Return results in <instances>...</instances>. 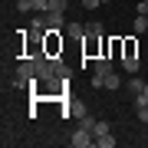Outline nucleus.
Wrapping results in <instances>:
<instances>
[{
  "label": "nucleus",
  "instance_id": "nucleus-4",
  "mask_svg": "<svg viewBox=\"0 0 148 148\" xmlns=\"http://www.w3.org/2000/svg\"><path fill=\"white\" fill-rule=\"evenodd\" d=\"M125 86H128V89H132V95H138V92L145 89V79H138V76H132V79H128Z\"/></svg>",
  "mask_w": 148,
  "mask_h": 148
},
{
  "label": "nucleus",
  "instance_id": "nucleus-19",
  "mask_svg": "<svg viewBox=\"0 0 148 148\" xmlns=\"http://www.w3.org/2000/svg\"><path fill=\"white\" fill-rule=\"evenodd\" d=\"M102 3H109V0H102Z\"/></svg>",
  "mask_w": 148,
  "mask_h": 148
},
{
  "label": "nucleus",
  "instance_id": "nucleus-10",
  "mask_svg": "<svg viewBox=\"0 0 148 148\" xmlns=\"http://www.w3.org/2000/svg\"><path fill=\"white\" fill-rule=\"evenodd\" d=\"M86 36H102V23H99V20L89 23V27H86Z\"/></svg>",
  "mask_w": 148,
  "mask_h": 148
},
{
  "label": "nucleus",
  "instance_id": "nucleus-11",
  "mask_svg": "<svg viewBox=\"0 0 148 148\" xmlns=\"http://www.w3.org/2000/svg\"><path fill=\"white\" fill-rule=\"evenodd\" d=\"M145 30H148V16L138 13V16H135V33H145Z\"/></svg>",
  "mask_w": 148,
  "mask_h": 148
},
{
  "label": "nucleus",
  "instance_id": "nucleus-2",
  "mask_svg": "<svg viewBox=\"0 0 148 148\" xmlns=\"http://www.w3.org/2000/svg\"><path fill=\"white\" fill-rule=\"evenodd\" d=\"M46 30H66V16L59 10H49L46 13Z\"/></svg>",
  "mask_w": 148,
  "mask_h": 148
},
{
  "label": "nucleus",
  "instance_id": "nucleus-7",
  "mask_svg": "<svg viewBox=\"0 0 148 148\" xmlns=\"http://www.w3.org/2000/svg\"><path fill=\"white\" fill-rule=\"evenodd\" d=\"M122 66H125L128 73H138V56H122Z\"/></svg>",
  "mask_w": 148,
  "mask_h": 148
},
{
  "label": "nucleus",
  "instance_id": "nucleus-9",
  "mask_svg": "<svg viewBox=\"0 0 148 148\" xmlns=\"http://www.w3.org/2000/svg\"><path fill=\"white\" fill-rule=\"evenodd\" d=\"M119 86H122V79H119L115 73H109V76H106V86H102V89H119Z\"/></svg>",
  "mask_w": 148,
  "mask_h": 148
},
{
  "label": "nucleus",
  "instance_id": "nucleus-17",
  "mask_svg": "<svg viewBox=\"0 0 148 148\" xmlns=\"http://www.w3.org/2000/svg\"><path fill=\"white\" fill-rule=\"evenodd\" d=\"M82 7L86 10H95V7H102V0H82Z\"/></svg>",
  "mask_w": 148,
  "mask_h": 148
},
{
  "label": "nucleus",
  "instance_id": "nucleus-5",
  "mask_svg": "<svg viewBox=\"0 0 148 148\" xmlns=\"http://www.w3.org/2000/svg\"><path fill=\"white\" fill-rule=\"evenodd\" d=\"M109 132H112V128H109V122H102V119L92 125V135H95V138H99V135H109Z\"/></svg>",
  "mask_w": 148,
  "mask_h": 148
},
{
  "label": "nucleus",
  "instance_id": "nucleus-1",
  "mask_svg": "<svg viewBox=\"0 0 148 148\" xmlns=\"http://www.w3.org/2000/svg\"><path fill=\"white\" fill-rule=\"evenodd\" d=\"M69 145H73V148H89V145H95V135L89 132V128H82V125H79V132L69 138Z\"/></svg>",
  "mask_w": 148,
  "mask_h": 148
},
{
  "label": "nucleus",
  "instance_id": "nucleus-15",
  "mask_svg": "<svg viewBox=\"0 0 148 148\" xmlns=\"http://www.w3.org/2000/svg\"><path fill=\"white\" fill-rule=\"evenodd\" d=\"M16 10H20V13H30L33 10V0H16Z\"/></svg>",
  "mask_w": 148,
  "mask_h": 148
},
{
  "label": "nucleus",
  "instance_id": "nucleus-12",
  "mask_svg": "<svg viewBox=\"0 0 148 148\" xmlns=\"http://www.w3.org/2000/svg\"><path fill=\"white\" fill-rule=\"evenodd\" d=\"M95 122H99V119H95V115H89V112H86V115L79 119V125H82V128H89V132H92V125H95Z\"/></svg>",
  "mask_w": 148,
  "mask_h": 148
},
{
  "label": "nucleus",
  "instance_id": "nucleus-8",
  "mask_svg": "<svg viewBox=\"0 0 148 148\" xmlns=\"http://www.w3.org/2000/svg\"><path fill=\"white\" fill-rule=\"evenodd\" d=\"M95 145H99V148H115V138H112V132H109V135H99Z\"/></svg>",
  "mask_w": 148,
  "mask_h": 148
},
{
  "label": "nucleus",
  "instance_id": "nucleus-16",
  "mask_svg": "<svg viewBox=\"0 0 148 148\" xmlns=\"http://www.w3.org/2000/svg\"><path fill=\"white\" fill-rule=\"evenodd\" d=\"M33 10H43V13H49V0H33Z\"/></svg>",
  "mask_w": 148,
  "mask_h": 148
},
{
  "label": "nucleus",
  "instance_id": "nucleus-14",
  "mask_svg": "<svg viewBox=\"0 0 148 148\" xmlns=\"http://www.w3.org/2000/svg\"><path fill=\"white\" fill-rule=\"evenodd\" d=\"M66 3H69V0H49V10H59V13H66Z\"/></svg>",
  "mask_w": 148,
  "mask_h": 148
},
{
  "label": "nucleus",
  "instance_id": "nucleus-21",
  "mask_svg": "<svg viewBox=\"0 0 148 148\" xmlns=\"http://www.w3.org/2000/svg\"><path fill=\"white\" fill-rule=\"evenodd\" d=\"M145 16H148V13H145Z\"/></svg>",
  "mask_w": 148,
  "mask_h": 148
},
{
  "label": "nucleus",
  "instance_id": "nucleus-3",
  "mask_svg": "<svg viewBox=\"0 0 148 148\" xmlns=\"http://www.w3.org/2000/svg\"><path fill=\"white\" fill-rule=\"evenodd\" d=\"M109 73H115V69H112V59H109V56H102V59H95V76H102V79H106Z\"/></svg>",
  "mask_w": 148,
  "mask_h": 148
},
{
  "label": "nucleus",
  "instance_id": "nucleus-6",
  "mask_svg": "<svg viewBox=\"0 0 148 148\" xmlns=\"http://www.w3.org/2000/svg\"><path fill=\"white\" fill-rule=\"evenodd\" d=\"M66 33L69 36H86V27L82 23H66Z\"/></svg>",
  "mask_w": 148,
  "mask_h": 148
},
{
  "label": "nucleus",
  "instance_id": "nucleus-18",
  "mask_svg": "<svg viewBox=\"0 0 148 148\" xmlns=\"http://www.w3.org/2000/svg\"><path fill=\"white\" fill-rule=\"evenodd\" d=\"M142 92H145V95H148V79H145V89H142Z\"/></svg>",
  "mask_w": 148,
  "mask_h": 148
},
{
  "label": "nucleus",
  "instance_id": "nucleus-13",
  "mask_svg": "<svg viewBox=\"0 0 148 148\" xmlns=\"http://www.w3.org/2000/svg\"><path fill=\"white\" fill-rule=\"evenodd\" d=\"M138 109H148V95H145V92L135 95V112H138Z\"/></svg>",
  "mask_w": 148,
  "mask_h": 148
},
{
  "label": "nucleus",
  "instance_id": "nucleus-20",
  "mask_svg": "<svg viewBox=\"0 0 148 148\" xmlns=\"http://www.w3.org/2000/svg\"><path fill=\"white\" fill-rule=\"evenodd\" d=\"M145 3H148V0H145Z\"/></svg>",
  "mask_w": 148,
  "mask_h": 148
}]
</instances>
